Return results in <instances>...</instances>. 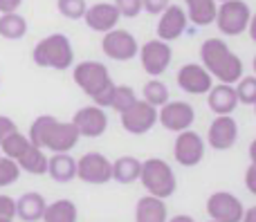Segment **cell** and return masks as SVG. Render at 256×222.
<instances>
[{
	"label": "cell",
	"instance_id": "1",
	"mask_svg": "<svg viewBox=\"0 0 256 222\" xmlns=\"http://www.w3.org/2000/svg\"><path fill=\"white\" fill-rule=\"evenodd\" d=\"M27 137L34 146L43 148V151L70 153L79 144L81 135L72 121H58L54 115H40L32 121Z\"/></svg>",
	"mask_w": 256,
	"mask_h": 222
},
{
	"label": "cell",
	"instance_id": "2",
	"mask_svg": "<svg viewBox=\"0 0 256 222\" xmlns=\"http://www.w3.org/2000/svg\"><path fill=\"white\" fill-rule=\"evenodd\" d=\"M200 61L202 67L216 79L218 83H230L234 85L236 81L243 76L245 67L238 54L230 49V45L222 38H207L200 45Z\"/></svg>",
	"mask_w": 256,
	"mask_h": 222
},
{
	"label": "cell",
	"instance_id": "3",
	"mask_svg": "<svg viewBox=\"0 0 256 222\" xmlns=\"http://www.w3.org/2000/svg\"><path fill=\"white\" fill-rule=\"evenodd\" d=\"M72 79L74 83L92 99L94 106L99 108H110L112 97H115L117 83L112 81L110 72L104 63L99 61H81L72 70Z\"/></svg>",
	"mask_w": 256,
	"mask_h": 222
},
{
	"label": "cell",
	"instance_id": "4",
	"mask_svg": "<svg viewBox=\"0 0 256 222\" xmlns=\"http://www.w3.org/2000/svg\"><path fill=\"white\" fill-rule=\"evenodd\" d=\"M32 61L38 67H50V70H68L74 63V49L66 34L56 31L45 38H40L32 49Z\"/></svg>",
	"mask_w": 256,
	"mask_h": 222
},
{
	"label": "cell",
	"instance_id": "5",
	"mask_svg": "<svg viewBox=\"0 0 256 222\" xmlns=\"http://www.w3.org/2000/svg\"><path fill=\"white\" fill-rule=\"evenodd\" d=\"M140 182L148 196L160 198V200H166L178 191V180L171 164L160 160V157H150V160L142 162Z\"/></svg>",
	"mask_w": 256,
	"mask_h": 222
},
{
	"label": "cell",
	"instance_id": "6",
	"mask_svg": "<svg viewBox=\"0 0 256 222\" xmlns=\"http://www.w3.org/2000/svg\"><path fill=\"white\" fill-rule=\"evenodd\" d=\"M250 18H252V9L245 0H225L218 2L214 22L222 36H240L243 31H248Z\"/></svg>",
	"mask_w": 256,
	"mask_h": 222
},
{
	"label": "cell",
	"instance_id": "7",
	"mask_svg": "<svg viewBox=\"0 0 256 222\" xmlns=\"http://www.w3.org/2000/svg\"><path fill=\"white\" fill-rule=\"evenodd\" d=\"M140 61H142V67H144L146 74H150L153 79H158L160 74L168 70L171 65V58H173V49H171V43L166 40H160V38H150L146 40L144 45L140 47Z\"/></svg>",
	"mask_w": 256,
	"mask_h": 222
},
{
	"label": "cell",
	"instance_id": "8",
	"mask_svg": "<svg viewBox=\"0 0 256 222\" xmlns=\"http://www.w3.org/2000/svg\"><path fill=\"white\" fill-rule=\"evenodd\" d=\"M76 178L86 184H106L112 180V162L104 153H84L76 160Z\"/></svg>",
	"mask_w": 256,
	"mask_h": 222
},
{
	"label": "cell",
	"instance_id": "9",
	"mask_svg": "<svg viewBox=\"0 0 256 222\" xmlns=\"http://www.w3.org/2000/svg\"><path fill=\"white\" fill-rule=\"evenodd\" d=\"M245 205L230 191H216L207 198V216L214 222H243Z\"/></svg>",
	"mask_w": 256,
	"mask_h": 222
},
{
	"label": "cell",
	"instance_id": "10",
	"mask_svg": "<svg viewBox=\"0 0 256 222\" xmlns=\"http://www.w3.org/2000/svg\"><path fill=\"white\" fill-rule=\"evenodd\" d=\"M102 49L108 58L112 61H120V63H126V61H132L140 52V45H137V38L130 34L128 29H115L106 31L102 38Z\"/></svg>",
	"mask_w": 256,
	"mask_h": 222
},
{
	"label": "cell",
	"instance_id": "11",
	"mask_svg": "<svg viewBox=\"0 0 256 222\" xmlns=\"http://www.w3.org/2000/svg\"><path fill=\"white\" fill-rule=\"evenodd\" d=\"M204 148H207L204 139L196 130L189 128V130L178 133L176 144H173V157H176L178 164L186 166V169L189 166H198L204 157Z\"/></svg>",
	"mask_w": 256,
	"mask_h": 222
},
{
	"label": "cell",
	"instance_id": "12",
	"mask_svg": "<svg viewBox=\"0 0 256 222\" xmlns=\"http://www.w3.org/2000/svg\"><path fill=\"white\" fill-rule=\"evenodd\" d=\"M158 121L168 133H182L189 130L196 121V110L186 101H166L158 112Z\"/></svg>",
	"mask_w": 256,
	"mask_h": 222
},
{
	"label": "cell",
	"instance_id": "13",
	"mask_svg": "<svg viewBox=\"0 0 256 222\" xmlns=\"http://www.w3.org/2000/svg\"><path fill=\"white\" fill-rule=\"evenodd\" d=\"M155 124H158V108L146 103L144 99L142 101L137 99L128 110L122 112V126L130 135H146L148 130H153Z\"/></svg>",
	"mask_w": 256,
	"mask_h": 222
},
{
	"label": "cell",
	"instance_id": "14",
	"mask_svg": "<svg viewBox=\"0 0 256 222\" xmlns=\"http://www.w3.org/2000/svg\"><path fill=\"white\" fill-rule=\"evenodd\" d=\"M186 25H189V18H186L184 7L171 2L162 13H160L158 27H155V34H158L160 40L173 43V40H178L186 31Z\"/></svg>",
	"mask_w": 256,
	"mask_h": 222
},
{
	"label": "cell",
	"instance_id": "15",
	"mask_svg": "<svg viewBox=\"0 0 256 222\" xmlns=\"http://www.w3.org/2000/svg\"><path fill=\"white\" fill-rule=\"evenodd\" d=\"M72 124L79 130L81 137L94 139V137H102L108 130V115L104 112V108L92 103V106L79 108V110L74 112V117H72Z\"/></svg>",
	"mask_w": 256,
	"mask_h": 222
},
{
	"label": "cell",
	"instance_id": "16",
	"mask_svg": "<svg viewBox=\"0 0 256 222\" xmlns=\"http://www.w3.org/2000/svg\"><path fill=\"white\" fill-rule=\"evenodd\" d=\"M178 88L184 90L186 94H207L214 85V79L207 70L202 67V63H184L178 70Z\"/></svg>",
	"mask_w": 256,
	"mask_h": 222
},
{
	"label": "cell",
	"instance_id": "17",
	"mask_svg": "<svg viewBox=\"0 0 256 222\" xmlns=\"http://www.w3.org/2000/svg\"><path fill=\"white\" fill-rule=\"evenodd\" d=\"M238 139V124L232 115H216L207 130V144L214 151H230Z\"/></svg>",
	"mask_w": 256,
	"mask_h": 222
},
{
	"label": "cell",
	"instance_id": "18",
	"mask_svg": "<svg viewBox=\"0 0 256 222\" xmlns=\"http://www.w3.org/2000/svg\"><path fill=\"white\" fill-rule=\"evenodd\" d=\"M120 11L112 2H97L90 4L84 13L86 25L90 27L92 31H99V34H106V31L115 29L117 22H120Z\"/></svg>",
	"mask_w": 256,
	"mask_h": 222
},
{
	"label": "cell",
	"instance_id": "19",
	"mask_svg": "<svg viewBox=\"0 0 256 222\" xmlns=\"http://www.w3.org/2000/svg\"><path fill=\"white\" fill-rule=\"evenodd\" d=\"M207 106L214 115H232L238 108V97H236L234 85L230 83L212 85V90L207 92Z\"/></svg>",
	"mask_w": 256,
	"mask_h": 222
},
{
	"label": "cell",
	"instance_id": "20",
	"mask_svg": "<svg viewBox=\"0 0 256 222\" xmlns=\"http://www.w3.org/2000/svg\"><path fill=\"white\" fill-rule=\"evenodd\" d=\"M45 198L36 191H30V193H22L20 198L16 200V218H20L22 222H38L43 220V214H45Z\"/></svg>",
	"mask_w": 256,
	"mask_h": 222
},
{
	"label": "cell",
	"instance_id": "21",
	"mask_svg": "<svg viewBox=\"0 0 256 222\" xmlns=\"http://www.w3.org/2000/svg\"><path fill=\"white\" fill-rule=\"evenodd\" d=\"M48 173L58 184L72 182L76 178V160L70 153H54L48 160Z\"/></svg>",
	"mask_w": 256,
	"mask_h": 222
},
{
	"label": "cell",
	"instance_id": "22",
	"mask_svg": "<svg viewBox=\"0 0 256 222\" xmlns=\"http://www.w3.org/2000/svg\"><path fill=\"white\" fill-rule=\"evenodd\" d=\"M168 211L164 200L153 196H144L135 205V222H166Z\"/></svg>",
	"mask_w": 256,
	"mask_h": 222
},
{
	"label": "cell",
	"instance_id": "23",
	"mask_svg": "<svg viewBox=\"0 0 256 222\" xmlns=\"http://www.w3.org/2000/svg\"><path fill=\"white\" fill-rule=\"evenodd\" d=\"M186 2V18L198 27H207L216 20L218 2L216 0H184Z\"/></svg>",
	"mask_w": 256,
	"mask_h": 222
},
{
	"label": "cell",
	"instance_id": "24",
	"mask_svg": "<svg viewBox=\"0 0 256 222\" xmlns=\"http://www.w3.org/2000/svg\"><path fill=\"white\" fill-rule=\"evenodd\" d=\"M142 162L132 155H122L112 162V180L120 184H132L140 180Z\"/></svg>",
	"mask_w": 256,
	"mask_h": 222
},
{
	"label": "cell",
	"instance_id": "25",
	"mask_svg": "<svg viewBox=\"0 0 256 222\" xmlns=\"http://www.w3.org/2000/svg\"><path fill=\"white\" fill-rule=\"evenodd\" d=\"M48 160L50 157L45 155L43 148L34 146L32 144L30 148H27L25 153H22L20 157H18V166H20V171H25V173L30 175H45L48 173Z\"/></svg>",
	"mask_w": 256,
	"mask_h": 222
},
{
	"label": "cell",
	"instance_id": "26",
	"mask_svg": "<svg viewBox=\"0 0 256 222\" xmlns=\"http://www.w3.org/2000/svg\"><path fill=\"white\" fill-rule=\"evenodd\" d=\"M79 211L72 200H56L45 207L43 222H76Z\"/></svg>",
	"mask_w": 256,
	"mask_h": 222
},
{
	"label": "cell",
	"instance_id": "27",
	"mask_svg": "<svg viewBox=\"0 0 256 222\" xmlns=\"http://www.w3.org/2000/svg\"><path fill=\"white\" fill-rule=\"evenodd\" d=\"M27 34V20L18 11L0 13V36L7 40H20Z\"/></svg>",
	"mask_w": 256,
	"mask_h": 222
},
{
	"label": "cell",
	"instance_id": "28",
	"mask_svg": "<svg viewBox=\"0 0 256 222\" xmlns=\"http://www.w3.org/2000/svg\"><path fill=\"white\" fill-rule=\"evenodd\" d=\"M30 146H32L30 137L18 133V130H14L12 135H7V137L0 142V153H2L4 157H9V160H18Z\"/></svg>",
	"mask_w": 256,
	"mask_h": 222
},
{
	"label": "cell",
	"instance_id": "29",
	"mask_svg": "<svg viewBox=\"0 0 256 222\" xmlns=\"http://www.w3.org/2000/svg\"><path fill=\"white\" fill-rule=\"evenodd\" d=\"M144 101L146 103H150L153 108H162L166 101H171L168 99V88H166V83H162L160 79H150V81H146L144 83Z\"/></svg>",
	"mask_w": 256,
	"mask_h": 222
},
{
	"label": "cell",
	"instance_id": "30",
	"mask_svg": "<svg viewBox=\"0 0 256 222\" xmlns=\"http://www.w3.org/2000/svg\"><path fill=\"white\" fill-rule=\"evenodd\" d=\"M236 97H238V103H245V106H254L256 103V76H240L234 85Z\"/></svg>",
	"mask_w": 256,
	"mask_h": 222
},
{
	"label": "cell",
	"instance_id": "31",
	"mask_svg": "<svg viewBox=\"0 0 256 222\" xmlns=\"http://www.w3.org/2000/svg\"><path fill=\"white\" fill-rule=\"evenodd\" d=\"M20 166H18L16 160H9V157L0 155V189L4 187H12V184L18 182L20 178Z\"/></svg>",
	"mask_w": 256,
	"mask_h": 222
},
{
	"label": "cell",
	"instance_id": "32",
	"mask_svg": "<svg viewBox=\"0 0 256 222\" xmlns=\"http://www.w3.org/2000/svg\"><path fill=\"white\" fill-rule=\"evenodd\" d=\"M135 101H137V94H135V90H132L130 85H117L110 108H112L115 112H120V115H122V112L128 110V108H130Z\"/></svg>",
	"mask_w": 256,
	"mask_h": 222
},
{
	"label": "cell",
	"instance_id": "33",
	"mask_svg": "<svg viewBox=\"0 0 256 222\" xmlns=\"http://www.w3.org/2000/svg\"><path fill=\"white\" fill-rule=\"evenodd\" d=\"M56 9L63 18H70V20H81L88 9L86 0H56Z\"/></svg>",
	"mask_w": 256,
	"mask_h": 222
},
{
	"label": "cell",
	"instance_id": "34",
	"mask_svg": "<svg viewBox=\"0 0 256 222\" xmlns=\"http://www.w3.org/2000/svg\"><path fill=\"white\" fill-rule=\"evenodd\" d=\"M112 4L117 7L122 18H135V16H140V11H144L142 0H115Z\"/></svg>",
	"mask_w": 256,
	"mask_h": 222
},
{
	"label": "cell",
	"instance_id": "35",
	"mask_svg": "<svg viewBox=\"0 0 256 222\" xmlns=\"http://www.w3.org/2000/svg\"><path fill=\"white\" fill-rule=\"evenodd\" d=\"M16 218V200L0 193V220H14Z\"/></svg>",
	"mask_w": 256,
	"mask_h": 222
},
{
	"label": "cell",
	"instance_id": "36",
	"mask_svg": "<svg viewBox=\"0 0 256 222\" xmlns=\"http://www.w3.org/2000/svg\"><path fill=\"white\" fill-rule=\"evenodd\" d=\"M168 4H171V0H142L144 11H148L150 16H160V13H162Z\"/></svg>",
	"mask_w": 256,
	"mask_h": 222
},
{
	"label": "cell",
	"instance_id": "37",
	"mask_svg": "<svg viewBox=\"0 0 256 222\" xmlns=\"http://www.w3.org/2000/svg\"><path fill=\"white\" fill-rule=\"evenodd\" d=\"M14 130H18L16 121H14L12 117H7V115H0V142H2L7 135H12Z\"/></svg>",
	"mask_w": 256,
	"mask_h": 222
},
{
	"label": "cell",
	"instance_id": "38",
	"mask_svg": "<svg viewBox=\"0 0 256 222\" xmlns=\"http://www.w3.org/2000/svg\"><path fill=\"white\" fill-rule=\"evenodd\" d=\"M245 189L252 196H256V164H250L248 171H245Z\"/></svg>",
	"mask_w": 256,
	"mask_h": 222
},
{
	"label": "cell",
	"instance_id": "39",
	"mask_svg": "<svg viewBox=\"0 0 256 222\" xmlns=\"http://www.w3.org/2000/svg\"><path fill=\"white\" fill-rule=\"evenodd\" d=\"M22 4V0H0V13H12L18 11Z\"/></svg>",
	"mask_w": 256,
	"mask_h": 222
},
{
	"label": "cell",
	"instance_id": "40",
	"mask_svg": "<svg viewBox=\"0 0 256 222\" xmlns=\"http://www.w3.org/2000/svg\"><path fill=\"white\" fill-rule=\"evenodd\" d=\"M243 222H256V205H254V207H250V209H245Z\"/></svg>",
	"mask_w": 256,
	"mask_h": 222
},
{
	"label": "cell",
	"instance_id": "41",
	"mask_svg": "<svg viewBox=\"0 0 256 222\" xmlns=\"http://www.w3.org/2000/svg\"><path fill=\"white\" fill-rule=\"evenodd\" d=\"M248 31H250V38L256 43V13H252V18H250V25H248Z\"/></svg>",
	"mask_w": 256,
	"mask_h": 222
},
{
	"label": "cell",
	"instance_id": "42",
	"mask_svg": "<svg viewBox=\"0 0 256 222\" xmlns=\"http://www.w3.org/2000/svg\"><path fill=\"white\" fill-rule=\"evenodd\" d=\"M166 222H196L191 216H186V214H180V216H173L171 220H166Z\"/></svg>",
	"mask_w": 256,
	"mask_h": 222
},
{
	"label": "cell",
	"instance_id": "43",
	"mask_svg": "<svg viewBox=\"0 0 256 222\" xmlns=\"http://www.w3.org/2000/svg\"><path fill=\"white\" fill-rule=\"evenodd\" d=\"M250 162H252V164H256V139L252 144H250Z\"/></svg>",
	"mask_w": 256,
	"mask_h": 222
},
{
	"label": "cell",
	"instance_id": "44",
	"mask_svg": "<svg viewBox=\"0 0 256 222\" xmlns=\"http://www.w3.org/2000/svg\"><path fill=\"white\" fill-rule=\"evenodd\" d=\"M252 70H254V76H256V56H254V61H252Z\"/></svg>",
	"mask_w": 256,
	"mask_h": 222
},
{
	"label": "cell",
	"instance_id": "45",
	"mask_svg": "<svg viewBox=\"0 0 256 222\" xmlns=\"http://www.w3.org/2000/svg\"><path fill=\"white\" fill-rule=\"evenodd\" d=\"M0 222H14V220H0Z\"/></svg>",
	"mask_w": 256,
	"mask_h": 222
},
{
	"label": "cell",
	"instance_id": "46",
	"mask_svg": "<svg viewBox=\"0 0 256 222\" xmlns=\"http://www.w3.org/2000/svg\"><path fill=\"white\" fill-rule=\"evenodd\" d=\"M216 2H225V0H216Z\"/></svg>",
	"mask_w": 256,
	"mask_h": 222
},
{
	"label": "cell",
	"instance_id": "47",
	"mask_svg": "<svg viewBox=\"0 0 256 222\" xmlns=\"http://www.w3.org/2000/svg\"><path fill=\"white\" fill-rule=\"evenodd\" d=\"M254 112H256V103H254Z\"/></svg>",
	"mask_w": 256,
	"mask_h": 222
},
{
	"label": "cell",
	"instance_id": "48",
	"mask_svg": "<svg viewBox=\"0 0 256 222\" xmlns=\"http://www.w3.org/2000/svg\"><path fill=\"white\" fill-rule=\"evenodd\" d=\"M209 222H214V220H209Z\"/></svg>",
	"mask_w": 256,
	"mask_h": 222
},
{
	"label": "cell",
	"instance_id": "49",
	"mask_svg": "<svg viewBox=\"0 0 256 222\" xmlns=\"http://www.w3.org/2000/svg\"><path fill=\"white\" fill-rule=\"evenodd\" d=\"M0 155H2V153H0Z\"/></svg>",
	"mask_w": 256,
	"mask_h": 222
}]
</instances>
